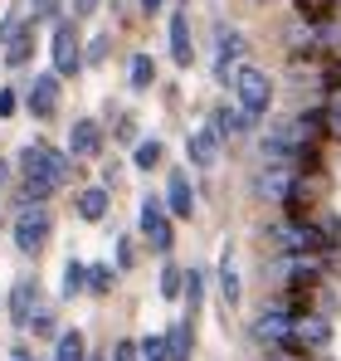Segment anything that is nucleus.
Returning a JSON list of instances; mask_svg holds the SVG:
<instances>
[{
  "label": "nucleus",
  "instance_id": "30",
  "mask_svg": "<svg viewBox=\"0 0 341 361\" xmlns=\"http://www.w3.org/2000/svg\"><path fill=\"white\" fill-rule=\"evenodd\" d=\"M151 78H156V63L147 59V54H137L132 59V88H151Z\"/></svg>",
  "mask_w": 341,
  "mask_h": 361
},
{
  "label": "nucleus",
  "instance_id": "27",
  "mask_svg": "<svg viewBox=\"0 0 341 361\" xmlns=\"http://www.w3.org/2000/svg\"><path fill=\"white\" fill-rule=\"evenodd\" d=\"M83 283H88V264H78V259H68V269H63V298H73V293H83Z\"/></svg>",
  "mask_w": 341,
  "mask_h": 361
},
{
  "label": "nucleus",
  "instance_id": "28",
  "mask_svg": "<svg viewBox=\"0 0 341 361\" xmlns=\"http://www.w3.org/2000/svg\"><path fill=\"white\" fill-rule=\"evenodd\" d=\"M322 132L341 137V83L332 88V98H327V108H322Z\"/></svg>",
  "mask_w": 341,
  "mask_h": 361
},
{
  "label": "nucleus",
  "instance_id": "4",
  "mask_svg": "<svg viewBox=\"0 0 341 361\" xmlns=\"http://www.w3.org/2000/svg\"><path fill=\"white\" fill-rule=\"evenodd\" d=\"M273 240H278V249L283 254H322V249H332L327 244V235H322V225H312V220H287V225H278L273 230Z\"/></svg>",
  "mask_w": 341,
  "mask_h": 361
},
{
  "label": "nucleus",
  "instance_id": "43",
  "mask_svg": "<svg viewBox=\"0 0 341 361\" xmlns=\"http://www.w3.org/2000/svg\"><path fill=\"white\" fill-rule=\"evenodd\" d=\"M0 180H5V161H0Z\"/></svg>",
  "mask_w": 341,
  "mask_h": 361
},
{
  "label": "nucleus",
  "instance_id": "29",
  "mask_svg": "<svg viewBox=\"0 0 341 361\" xmlns=\"http://www.w3.org/2000/svg\"><path fill=\"white\" fill-rule=\"evenodd\" d=\"M161 157H166V152H161V142L151 137V142H137V157H132V161H137L142 171H151V166H161Z\"/></svg>",
  "mask_w": 341,
  "mask_h": 361
},
{
  "label": "nucleus",
  "instance_id": "23",
  "mask_svg": "<svg viewBox=\"0 0 341 361\" xmlns=\"http://www.w3.org/2000/svg\"><path fill=\"white\" fill-rule=\"evenodd\" d=\"M180 298H185L190 312H200V298H205V274L200 269H185L180 274Z\"/></svg>",
  "mask_w": 341,
  "mask_h": 361
},
{
  "label": "nucleus",
  "instance_id": "34",
  "mask_svg": "<svg viewBox=\"0 0 341 361\" xmlns=\"http://www.w3.org/2000/svg\"><path fill=\"white\" fill-rule=\"evenodd\" d=\"M180 274H185V269H175V264L161 269V293H166V298H180Z\"/></svg>",
  "mask_w": 341,
  "mask_h": 361
},
{
  "label": "nucleus",
  "instance_id": "5",
  "mask_svg": "<svg viewBox=\"0 0 341 361\" xmlns=\"http://www.w3.org/2000/svg\"><path fill=\"white\" fill-rule=\"evenodd\" d=\"M20 171H25V176H44V180H54V185H63V180H68V157H58V152H49L44 142H35V147L20 152Z\"/></svg>",
  "mask_w": 341,
  "mask_h": 361
},
{
  "label": "nucleus",
  "instance_id": "25",
  "mask_svg": "<svg viewBox=\"0 0 341 361\" xmlns=\"http://www.w3.org/2000/svg\"><path fill=\"white\" fill-rule=\"evenodd\" d=\"M220 293H225L229 307L239 302V269H234V254L229 249H225V259H220Z\"/></svg>",
  "mask_w": 341,
  "mask_h": 361
},
{
  "label": "nucleus",
  "instance_id": "2",
  "mask_svg": "<svg viewBox=\"0 0 341 361\" xmlns=\"http://www.w3.org/2000/svg\"><path fill=\"white\" fill-rule=\"evenodd\" d=\"M234 98H239V108L249 113V118H264L268 113V103H273V83H268V73L264 68H234Z\"/></svg>",
  "mask_w": 341,
  "mask_h": 361
},
{
  "label": "nucleus",
  "instance_id": "7",
  "mask_svg": "<svg viewBox=\"0 0 341 361\" xmlns=\"http://www.w3.org/2000/svg\"><path fill=\"white\" fill-rule=\"evenodd\" d=\"M83 68V49H78V35L68 20L54 25V73H78Z\"/></svg>",
  "mask_w": 341,
  "mask_h": 361
},
{
  "label": "nucleus",
  "instance_id": "6",
  "mask_svg": "<svg viewBox=\"0 0 341 361\" xmlns=\"http://www.w3.org/2000/svg\"><path fill=\"white\" fill-rule=\"evenodd\" d=\"M142 235L151 240V249H156V254H170V244H175L166 205H161V200H151V195L142 200Z\"/></svg>",
  "mask_w": 341,
  "mask_h": 361
},
{
  "label": "nucleus",
  "instance_id": "12",
  "mask_svg": "<svg viewBox=\"0 0 341 361\" xmlns=\"http://www.w3.org/2000/svg\"><path fill=\"white\" fill-rule=\"evenodd\" d=\"M190 210H195V190H190V176H185V171H170V180H166V215L185 220Z\"/></svg>",
  "mask_w": 341,
  "mask_h": 361
},
{
  "label": "nucleus",
  "instance_id": "36",
  "mask_svg": "<svg viewBox=\"0 0 341 361\" xmlns=\"http://www.w3.org/2000/svg\"><path fill=\"white\" fill-rule=\"evenodd\" d=\"M98 59H108V35H98V39L88 44V63H98Z\"/></svg>",
  "mask_w": 341,
  "mask_h": 361
},
{
  "label": "nucleus",
  "instance_id": "39",
  "mask_svg": "<svg viewBox=\"0 0 341 361\" xmlns=\"http://www.w3.org/2000/svg\"><path fill=\"white\" fill-rule=\"evenodd\" d=\"M0 113H15V93L10 88H0Z\"/></svg>",
  "mask_w": 341,
  "mask_h": 361
},
{
  "label": "nucleus",
  "instance_id": "22",
  "mask_svg": "<svg viewBox=\"0 0 341 361\" xmlns=\"http://www.w3.org/2000/svg\"><path fill=\"white\" fill-rule=\"evenodd\" d=\"M83 357H88V342H83V332H78V327L54 337V361H83Z\"/></svg>",
  "mask_w": 341,
  "mask_h": 361
},
{
  "label": "nucleus",
  "instance_id": "17",
  "mask_svg": "<svg viewBox=\"0 0 341 361\" xmlns=\"http://www.w3.org/2000/svg\"><path fill=\"white\" fill-rule=\"evenodd\" d=\"M185 152H190V161H195V166H215V161H220V137H215L210 127H200V132H190Z\"/></svg>",
  "mask_w": 341,
  "mask_h": 361
},
{
  "label": "nucleus",
  "instance_id": "19",
  "mask_svg": "<svg viewBox=\"0 0 341 361\" xmlns=\"http://www.w3.org/2000/svg\"><path fill=\"white\" fill-rule=\"evenodd\" d=\"M103 215H108V185H88V190L78 195V220L98 225Z\"/></svg>",
  "mask_w": 341,
  "mask_h": 361
},
{
  "label": "nucleus",
  "instance_id": "31",
  "mask_svg": "<svg viewBox=\"0 0 341 361\" xmlns=\"http://www.w3.org/2000/svg\"><path fill=\"white\" fill-rule=\"evenodd\" d=\"M113 269H108V264H93V269H88V283H83V288H93V293H108V288H113Z\"/></svg>",
  "mask_w": 341,
  "mask_h": 361
},
{
  "label": "nucleus",
  "instance_id": "24",
  "mask_svg": "<svg viewBox=\"0 0 341 361\" xmlns=\"http://www.w3.org/2000/svg\"><path fill=\"white\" fill-rule=\"evenodd\" d=\"M54 190H58L54 180H44V176H25V190H20V205H44V200H49Z\"/></svg>",
  "mask_w": 341,
  "mask_h": 361
},
{
  "label": "nucleus",
  "instance_id": "15",
  "mask_svg": "<svg viewBox=\"0 0 341 361\" xmlns=\"http://www.w3.org/2000/svg\"><path fill=\"white\" fill-rule=\"evenodd\" d=\"M35 54V20L30 25H20V30H10V44H5V63L10 68H25Z\"/></svg>",
  "mask_w": 341,
  "mask_h": 361
},
{
  "label": "nucleus",
  "instance_id": "33",
  "mask_svg": "<svg viewBox=\"0 0 341 361\" xmlns=\"http://www.w3.org/2000/svg\"><path fill=\"white\" fill-rule=\"evenodd\" d=\"M137 357L142 361H166V337H147V342L137 347Z\"/></svg>",
  "mask_w": 341,
  "mask_h": 361
},
{
  "label": "nucleus",
  "instance_id": "37",
  "mask_svg": "<svg viewBox=\"0 0 341 361\" xmlns=\"http://www.w3.org/2000/svg\"><path fill=\"white\" fill-rule=\"evenodd\" d=\"M113 361H137V342H117V347H113Z\"/></svg>",
  "mask_w": 341,
  "mask_h": 361
},
{
  "label": "nucleus",
  "instance_id": "41",
  "mask_svg": "<svg viewBox=\"0 0 341 361\" xmlns=\"http://www.w3.org/2000/svg\"><path fill=\"white\" fill-rule=\"evenodd\" d=\"M161 5H166V0H142V10H147V15H156Z\"/></svg>",
  "mask_w": 341,
  "mask_h": 361
},
{
  "label": "nucleus",
  "instance_id": "42",
  "mask_svg": "<svg viewBox=\"0 0 341 361\" xmlns=\"http://www.w3.org/2000/svg\"><path fill=\"white\" fill-rule=\"evenodd\" d=\"M15 361H30V357H25V352H15Z\"/></svg>",
  "mask_w": 341,
  "mask_h": 361
},
{
  "label": "nucleus",
  "instance_id": "9",
  "mask_svg": "<svg viewBox=\"0 0 341 361\" xmlns=\"http://www.w3.org/2000/svg\"><path fill=\"white\" fill-rule=\"evenodd\" d=\"M287 322H292V312H287V307H278V302H273V307H264V317H259V322H254V337H259V342H268V347H278V352H283V347H287Z\"/></svg>",
  "mask_w": 341,
  "mask_h": 361
},
{
  "label": "nucleus",
  "instance_id": "44",
  "mask_svg": "<svg viewBox=\"0 0 341 361\" xmlns=\"http://www.w3.org/2000/svg\"><path fill=\"white\" fill-rule=\"evenodd\" d=\"M83 361H103V357H83Z\"/></svg>",
  "mask_w": 341,
  "mask_h": 361
},
{
  "label": "nucleus",
  "instance_id": "1",
  "mask_svg": "<svg viewBox=\"0 0 341 361\" xmlns=\"http://www.w3.org/2000/svg\"><path fill=\"white\" fill-rule=\"evenodd\" d=\"M327 342H332V322H327V317H317V312H292L283 357H307V352H322Z\"/></svg>",
  "mask_w": 341,
  "mask_h": 361
},
{
  "label": "nucleus",
  "instance_id": "3",
  "mask_svg": "<svg viewBox=\"0 0 341 361\" xmlns=\"http://www.w3.org/2000/svg\"><path fill=\"white\" fill-rule=\"evenodd\" d=\"M49 230H54L49 210H44V205H25V210L15 215V249H20V254H39V249L49 244Z\"/></svg>",
  "mask_w": 341,
  "mask_h": 361
},
{
  "label": "nucleus",
  "instance_id": "21",
  "mask_svg": "<svg viewBox=\"0 0 341 361\" xmlns=\"http://www.w3.org/2000/svg\"><path fill=\"white\" fill-rule=\"evenodd\" d=\"M190 347H195L190 322H180V327H170V332H166V361H190Z\"/></svg>",
  "mask_w": 341,
  "mask_h": 361
},
{
  "label": "nucleus",
  "instance_id": "26",
  "mask_svg": "<svg viewBox=\"0 0 341 361\" xmlns=\"http://www.w3.org/2000/svg\"><path fill=\"white\" fill-rule=\"evenodd\" d=\"M292 5H297V15L312 20V25H317V20H332L341 10V0H292Z\"/></svg>",
  "mask_w": 341,
  "mask_h": 361
},
{
  "label": "nucleus",
  "instance_id": "18",
  "mask_svg": "<svg viewBox=\"0 0 341 361\" xmlns=\"http://www.w3.org/2000/svg\"><path fill=\"white\" fill-rule=\"evenodd\" d=\"M292 185H297V171H292V166H268V171L259 176V190H264L268 200H287Z\"/></svg>",
  "mask_w": 341,
  "mask_h": 361
},
{
  "label": "nucleus",
  "instance_id": "8",
  "mask_svg": "<svg viewBox=\"0 0 341 361\" xmlns=\"http://www.w3.org/2000/svg\"><path fill=\"white\" fill-rule=\"evenodd\" d=\"M25 103H30L35 118H54L58 113V73H39L30 83V93H25Z\"/></svg>",
  "mask_w": 341,
  "mask_h": 361
},
{
  "label": "nucleus",
  "instance_id": "32",
  "mask_svg": "<svg viewBox=\"0 0 341 361\" xmlns=\"http://www.w3.org/2000/svg\"><path fill=\"white\" fill-rule=\"evenodd\" d=\"M25 327H35V337H58L54 312H30V322H25Z\"/></svg>",
  "mask_w": 341,
  "mask_h": 361
},
{
  "label": "nucleus",
  "instance_id": "20",
  "mask_svg": "<svg viewBox=\"0 0 341 361\" xmlns=\"http://www.w3.org/2000/svg\"><path fill=\"white\" fill-rule=\"evenodd\" d=\"M249 127V113L244 108H215V122H210V132L225 142V137H234V132H244Z\"/></svg>",
  "mask_w": 341,
  "mask_h": 361
},
{
  "label": "nucleus",
  "instance_id": "35",
  "mask_svg": "<svg viewBox=\"0 0 341 361\" xmlns=\"http://www.w3.org/2000/svg\"><path fill=\"white\" fill-rule=\"evenodd\" d=\"M54 15H58V0H35V15L30 20L39 25V20H54Z\"/></svg>",
  "mask_w": 341,
  "mask_h": 361
},
{
  "label": "nucleus",
  "instance_id": "11",
  "mask_svg": "<svg viewBox=\"0 0 341 361\" xmlns=\"http://www.w3.org/2000/svg\"><path fill=\"white\" fill-rule=\"evenodd\" d=\"M278 269H283L287 283H297V288H312V283H317V274H322V259H317V254H287Z\"/></svg>",
  "mask_w": 341,
  "mask_h": 361
},
{
  "label": "nucleus",
  "instance_id": "14",
  "mask_svg": "<svg viewBox=\"0 0 341 361\" xmlns=\"http://www.w3.org/2000/svg\"><path fill=\"white\" fill-rule=\"evenodd\" d=\"M170 59L180 63V68H190V59H195V44H190V15H185V10L170 15Z\"/></svg>",
  "mask_w": 341,
  "mask_h": 361
},
{
  "label": "nucleus",
  "instance_id": "40",
  "mask_svg": "<svg viewBox=\"0 0 341 361\" xmlns=\"http://www.w3.org/2000/svg\"><path fill=\"white\" fill-rule=\"evenodd\" d=\"M93 10H98V0H78L73 5V15H93Z\"/></svg>",
  "mask_w": 341,
  "mask_h": 361
},
{
  "label": "nucleus",
  "instance_id": "10",
  "mask_svg": "<svg viewBox=\"0 0 341 361\" xmlns=\"http://www.w3.org/2000/svg\"><path fill=\"white\" fill-rule=\"evenodd\" d=\"M239 59H244V35H239V30H220V59H215V78H220V83H229V78H234V68H239Z\"/></svg>",
  "mask_w": 341,
  "mask_h": 361
},
{
  "label": "nucleus",
  "instance_id": "16",
  "mask_svg": "<svg viewBox=\"0 0 341 361\" xmlns=\"http://www.w3.org/2000/svg\"><path fill=\"white\" fill-rule=\"evenodd\" d=\"M35 302H39L35 279H20V283H15V293H10V322H15V327H25V322H30V312H35Z\"/></svg>",
  "mask_w": 341,
  "mask_h": 361
},
{
  "label": "nucleus",
  "instance_id": "38",
  "mask_svg": "<svg viewBox=\"0 0 341 361\" xmlns=\"http://www.w3.org/2000/svg\"><path fill=\"white\" fill-rule=\"evenodd\" d=\"M117 269H132V244H127V240L117 244Z\"/></svg>",
  "mask_w": 341,
  "mask_h": 361
},
{
  "label": "nucleus",
  "instance_id": "13",
  "mask_svg": "<svg viewBox=\"0 0 341 361\" xmlns=\"http://www.w3.org/2000/svg\"><path fill=\"white\" fill-rule=\"evenodd\" d=\"M103 152V127L98 122H73V132H68V157H98Z\"/></svg>",
  "mask_w": 341,
  "mask_h": 361
}]
</instances>
